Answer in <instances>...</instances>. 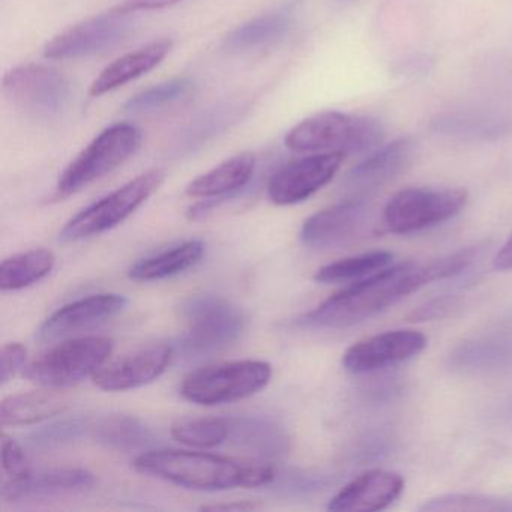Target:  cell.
Returning a JSON list of instances; mask_svg holds the SVG:
<instances>
[{
	"instance_id": "2",
	"label": "cell",
	"mask_w": 512,
	"mask_h": 512,
	"mask_svg": "<svg viewBox=\"0 0 512 512\" xmlns=\"http://www.w3.org/2000/svg\"><path fill=\"white\" fill-rule=\"evenodd\" d=\"M133 467L143 475L200 491L265 487L277 481V470L269 464L203 449H152L137 455Z\"/></svg>"
},
{
	"instance_id": "5",
	"label": "cell",
	"mask_w": 512,
	"mask_h": 512,
	"mask_svg": "<svg viewBox=\"0 0 512 512\" xmlns=\"http://www.w3.org/2000/svg\"><path fill=\"white\" fill-rule=\"evenodd\" d=\"M269 362L244 359L220 362L191 371L182 380L181 395L200 406L235 403L262 391L271 382Z\"/></svg>"
},
{
	"instance_id": "4",
	"label": "cell",
	"mask_w": 512,
	"mask_h": 512,
	"mask_svg": "<svg viewBox=\"0 0 512 512\" xmlns=\"http://www.w3.org/2000/svg\"><path fill=\"white\" fill-rule=\"evenodd\" d=\"M185 332L181 349L188 356L220 352L241 338L247 317L241 308L221 296L193 295L181 305Z\"/></svg>"
},
{
	"instance_id": "6",
	"label": "cell",
	"mask_w": 512,
	"mask_h": 512,
	"mask_svg": "<svg viewBox=\"0 0 512 512\" xmlns=\"http://www.w3.org/2000/svg\"><path fill=\"white\" fill-rule=\"evenodd\" d=\"M142 143L136 125L119 122L101 131L59 176L56 196H73L130 160Z\"/></svg>"
},
{
	"instance_id": "20",
	"label": "cell",
	"mask_w": 512,
	"mask_h": 512,
	"mask_svg": "<svg viewBox=\"0 0 512 512\" xmlns=\"http://www.w3.org/2000/svg\"><path fill=\"white\" fill-rule=\"evenodd\" d=\"M173 43L170 40H158L148 46L140 47L136 52L128 53L122 58L104 68L100 76L94 80L89 89L92 97H101L122 88L127 83L148 74L157 68L172 52Z\"/></svg>"
},
{
	"instance_id": "15",
	"label": "cell",
	"mask_w": 512,
	"mask_h": 512,
	"mask_svg": "<svg viewBox=\"0 0 512 512\" xmlns=\"http://www.w3.org/2000/svg\"><path fill=\"white\" fill-rule=\"evenodd\" d=\"M173 355L175 349L169 344H149L107 361L92 380L97 388L106 392L142 388L166 373Z\"/></svg>"
},
{
	"instance_id": "19",
	"label": "cell",
	"mask_w": 512,
	"mask_h": 512,
	"mask_svg": "<svg viewBox=\"0 0 512 512\" xmlns=\"http://www.w3.org/2000/svg\"><path fill=\"white\" fill-rule=\"evenodd\" d=\"M94 485L95 476L82 467H62L41 472L32 470L26 478L19 481H2V497L10 502H17L34 497L91 490Z\"/></svg>"
},
{
	"instance_id": "14",
	"label": "cell",
	"mask_w": 512,
	"mask_h": 512,
	"mask_svg": "<svg viewBox=\"0 0 512 512\" xmlns=\"http://www.w3.org/2000/svg\"><path fill=\"white\" fill-rule=\"evenodd\" d=\"M427 337L415 329H394L364 338L343 355V365L352 374H370L403 364L424 352Z\"/></svg>"
},
{
	"instance_id": "16",
	"label": "cell",
	"mask_w": 512,
	"mask_h": 512,
	"mask_svg": "<svg viewBox=\"0 0 512 512\" xmlns=\"http://www.w3.org/2000/svg\"><path fill=\"white\" fill-rule=\"evenodd\" d=\"M128 299L118 293H98L77 299L47 317L38 329V340L52 341L71 332L100 325L127 308Z\"/></svg>"
},
{
	"instance_id": "24",
	"label": "cell",
	"mask_w": 512,
	"mask_h": 512,
	"mask_svg": "<svg viewBox=\"0 0 512 512\" xmlns=\"http://www.w3.org/2000/svg\"><path fill=\"white\" fill-rule=\"evenodd\" d=\"M230 437L241 448L260 457H281L290 448V439L283 425L266 416H242L229 419Z\"/></svg>"
},
{
	"instance_id": "26",
	"label": "cell",
	"mask_w": 512,
	"mask_h": 512,
	"mask_svg": "<svg viewBox=\"0 0 512 512\" xmlns=\"http://www.w3.org/2000/svg\"><path fill=\"white\" fill-rule=\"evenodd\" d=\"M245 106L242 103H223L200 113L173 139V154L188 155L208 145L215 137L226 133L239 121Z\"/></svg>"
},
{
	"instance_id": "9",
	"label": "cell",
	"mask_w": 512,
	"mask_h": 512,
	"mask_svg": "<svg viewBox=\"0 0 512 512\" xmlns=\"http://www.w3.org/2000/svg\"><path fill=\"white\" fill-rule=\"evenodd\" d=\"M4 94L26 118L53 122L70 106L73 88L67 76L56 68L28 64L7 73Z\"/></svg>"
},
{
	"instance_id": "38",
	"label": "cell",
	"mask_w": 512,
	"mask_h": 512,
	"mask_svg": "<svg viewBox=\"0 0 512 512\" xmlns=\"http://www.w3.org/2000/svg\"><path fill=\"white\" fill-rule=\"evenodd\" d=\"M262 506L250 500H236L230 503H215V505L202 506V511H256Z\"/></svg>"
},
{
	"instance_id": "7",
	"label": "cell",
	"mask_w": 512,
	"mask_h": 512,
	"mask_svg": "<svg viewBox=\"0 0 512 512\" xmlns=\"http://www.w3.org/2000/svg\"><path fill=\"white\" fill-rule=\"evenodd\" d=\"M164 179L166 175L161 170L142 173L74 215L59 233V241L70 244L115 229L157 193Z\"/></svg>"
},
{
	"instance_id": "8",
	"label": "cell",
	"mask_w": 512,
	"mask_h": 512,
	"mask_svg": "<svg viewBox=\"0 0 512 512\" xmlns=\"http://www.w3.org/2000/svg\"><path fill=\"white\" fill-rule=\"evenodd\" d=\"M113 340L82 337L65 341L26 365L23 376L43 388L65 389L79 385L109 361Z\"/></svg>"
},
{
	"instance_id": "13",
	"label": "cell",
	"mask_w": 512,
	"mask_h": 512,
	"mask_svg": "<svg viewBox=\"0 0 512 512\" xmlns=\"http://www.w3.org/2000/svg\"><path fill=\"white\" fill-rule=\"evenodd\" d=\"M344 157L343 152H322L286 164L269 181V200L278 206L305 202L334 179Z\"/></svg>"
},
{
	"instance_id": "37",
	"label": "cell",
	"mask_w": 512,
	"mask_h": 512,
	"mask_svg": "<svg viewBox=\"0 0 512 512\" xmlns=\"http://www.w3.org/2000/svg\"><path fill=\"white\" fill-rule=\"evenodd\" d=\"M184 0H122L113 10L122 14H136L140 11L164 10L181 4Z\"/></svg>"
},
{
	"instance_id": "30",
	"label": "cell",
	"mask_w": 512,
	"mask_h": 512,
	"mask_svg": "<svg viewBox=\"0 0 512 512\" xmlns=\"http://www.w3.org/2000/svg\"><path fill=\"white\" fill-rule=\"evenodd\" d=\"M394 254L389 251H371L359 256L347 257L322 266L314 275V280L322 284L344 283L362 280L391 266Z\"/></svg>"
},
{
	"instance_id": "22",
	"label": "cell",
	"mask_w": 512,
	"mask_h": 512,
	"mask_svg": "<svg viewBox=\"0 0 512 512\" xmlns=\"http://www.w3.org/2000/svg\"><path fill=\"white\" fill-rule=\"evenodd\" d=\"M256 155L242 152L229 160L203 173L188 184L187 194L196 199H224L242 190L253 178L256 170Z\"/></svg>"
},
{
	"instance_id": "27",
	"label": "cell",
	"mask_w": 512,
	"mask_h": 512,
	"mask_svg": "<svg viewBox=\"0 0 512 512\" xmlns=\"http://www.w3.org/2000/svg\"><path fill=\"white\" fill-rule=\"evenodd\" d=\"M56 265L55 254L46 248H35L5 259L0 266V289L19 292L49 277Z\"/></svg>"
},
{
	"instance_id": "33",
	"label": "cell",
	"mask_w": 512,
	"mask_h": 512,
	"mask_svg": "<svg viewBox=\"0 0 512 512\" xmlns=\"http://www.w3.org/2000/svg\"><path fill=\"white\" fill-rule=\"evenodd\" d=\"M439 133L457 137H475V139H488L497 137L508 131V122L487 121V119L473 118V116H446L434 122Z\"/></svg>"
},
{
	"instance_id": "1",
	"label": "cell",
	"mask_w": 512,
	"mask_h": 512,
	"mask_svg": "<svg viewBox=\"0 0 512 512\" xmlns=\"http://www.w3.org/2000/svg\"><path fill=\"white\" fill-rule=\"evenodd\" d=\"M482 248H461L433 262H404L388 266L370 277L350 284L317 305L301 319V325L316 329H343L358 325L418 292L434 281L446 280L466 271Z\"/></svg>"
},
{
	"instance_id": "10",
	"label": "cell",
	"mask_w": 512,
	"mask_h": 512,
	"mask_svg": "<svg viewBox=\"0 0 512 512\" xmlns=\"http://www.w3.org/2000/svg\"><path fill=\"white\" fill-rule=\"evenodd\" d=\"M466 203L467 191L463 188H407L386 203L382 227L394 235L421 232L451 220Z\"/></svg>"
},
{
	"instance_id": "28",
	"label": "cell",
	"mask_w": 512,
	"mask_h": 512,
	"mask_svg": "<svg viewBox=\"0 0 512 512\" xmlns=\"http://www.w3.org/2000/svg\"><path fill=\"white\" fill-rule=\"evenodd\" d=\"M89 436L116 451H133L152 443L151 430L140 419L128 415H107L92 419Z\"/></svg>"
},
{
	"instance_id": "11",
	"label": "cell",
	"mask_w": 512,
	"mask_h": 512,
	"mask_svg": "<svg viewBox=\"0 0 512 512\" xmlns=\"http://www.w3.org/2000/svg\"><path fill=\"white\" fill-rule=\"evenodd\" d=\"M371 206L365 197H350L311 215L301 229V241L313 250L356 244L370 232Z\"/></svg>"
},
{
	"instance_id": "12",
	"label": "cell",
	"mask_w": 512,
	"mask_h": 512,
	"mask_svg": "<svg viewBox=\"0 0 512 512\" xmlns=\"http://www.w3.org/2000/svg\"><path fill=\"white\" fill-rule=\"evenodd\" d=\"M133 28L131 14L112 10L56 35L44 49V56L47 59L64 61L98 55L115 49L122 41L127 40Z\"/></svg>"
},
{
	"instance_id": "39",
	"label": "cell",
	"mask_w": 512,
	"mask_h": 512,
	"mask_svg": "<svg viewBox=\"0 0 512 512\" xmlns=\"http://www.w3.org/2000/svg\"><path fill=\"white\" fill-rule=\"evenodd\" d=\"M493 266L496 271H512V235L506 239L505 244L500 248L493 260Z\"/></svg>"
},
{
	"instance_id": "18",
	"label": "cell",
	"mask_w": 512,
	"mask_h": 512,
	"mask_svg": "<svg viewBox=\"0 0 512 512\" xmlns=\"http://www.w3.org/2000/svg\"><path fill=\"white\" fill-rule=\"evenodd\" d=\"M415 152L410 137H401L365 158L347 175V191L352 197H365L394 181L409 167Z\"/></svg>"
},
{
	"instance_id": "29",
	"label": "cell",
	"mask_w": 512,
	"mask_h": 512,
	"mask_svg": "<svg viewBox=\"0 0 512 512\" xmlns=\"http://www.w3.org/2000/svg\"><path fill=\"white\" fill-rule=\"evenodd\" d=\"M173 439L193 449H214L230 437V422L218 416L181 418L172 425Z\"/></svg>"
},
{
	"instance_id": "32",
	"label": "cell",
	"mask_w": 512,
	"mask_h": 512,
	"mask_svg": "<svg viewBox=\"0 0 512 512\" xmlns=\"http://www.w3.org/2000/svg\"><path fill=\"white\" fill-rule=\"evenodd\" d=\"M419 511H482L512 512V502L499 497L481 496V494H446L425 502Z\"/></svg>"
},
{
	"instance_id": "17",
	"label": "cell",
	"mask_w": 512,
	"mask_h": 512,
	"mask_svg": "<svg viewBox=\"0 0 512 512\" xmlns=\"http://www.w3.org/2000/svg\"><path fill=\"white\" fill-rule=\"evenodd\" d=\"M404 491V478L391 470L373 469L344 485L329 502V511L377 512L389 508Z\"/></svg>"
},
{
	"instance_id": "40",
	"label": "cell",
	"mask_w": 512,
	"mask_h": 512,
	"mask_svg": "<svg viewBox=\"0 0 512 512\" xmlns=\"http://www.w3.org/2000/svg\"><path fill=\"white\" fill-rule=\"evenodd\" d=\"M344 2H349V0H344Z\"/></svg>"
},
{
	"instance_id": "34",
	"label": "cell",
	"mask_w": 512,
	"mask_h": 512,
	"mask_svg": "<svg viewBox=\"0 0 512 512\" xmlns=\"http://www.w3.org/2000/svg\"><path fill=\"white\" fill-rule=\"evenodd\" d=\"M92 419L88 418H68L53 422L35 431L31 436V443L41 448L47 446H58L62 443L73 442L83 436L91 434Z\"/></svg>"
},
{
	"instance_id": "35",
	"label": "cell",
	"mask_w": 512,
	"mask_h": 512,
	"mask_svg": "<svg viewBox=\"0 0 512 512\" xmlns=\"http://www.w3.org/2000/svg\"><path fill=\"white\" fill-rule=\"evenodd\" d=\"M2 469L4 481H19L32 472L31 463L22 446L7 433L2 436Z\"/></svg>"
},
{
	"instance_id": "3",
	"label": "cell",
	"mask_w": 512,
	"mask_h": 512,
	"mask_svg": "<svg viewBox=\"0 0 512 512\" xmlns=\"http://www.w3.org/2000/svg\"><path fill=\"white\" fill-rule=\"evenodd\" d=\"M383 136L385 131L376 119L331 110L299 122L286 134L284 143L299 154H362L379 146Z\"/></svg>"
},
{
	"instance_id": "36",
	"label": "cell",
	"mask_w": 512,
	"mask_h": 512,
	"mask_svg": "<svg viewBox=\"0 0 512 512\" xmlns=\"http://www.w3.org/2000/svg\"><path fill=\"white\" fill-rule=\"evenodd\" d=\"M0 359H2V365H0V380L2 383L10 382L13 377H16L20 371H25L26 365H28V349L20 343H8L2 347V353H0Z\"/></svg>"
},
{
	"instance_id": "25",
	"label": "cell",
	"mask_w": 512,
	"mask_h": 512,
	"mask_svg": "<svg viewBox=\"0 0 512 512\" xmlns=\"http://www.w3.org/2000/svg\"><path fill=\"white\" fill-rule=\"evenodd\" d=\"M205 251V242L199 239L182 242L169 250L160 251L154 256L134 263L128 271V277L137 283H152V281L176 277L199 265L205 256Z\"/></svg>"
},
{
	"instance_id": "21",
	"label": "cell",
	"mask_w": 512,
	"mask_h": 512,
	"mask_svg": "<svg viewBox=\"0 0 512 512\" xmlns=\"http://www.w3.org/2000/svg\"><path fill=\"white\" fill-rule=\"evenodd\" d=\"M70 409V398L62 389L20 392L4 398L0 404V421L4 427L40 424L64 415Z\"/></svg>"
},
{
	"instance_id": "31",
	"label": "cell",
	"mask_w": 512,
	"mask_h": 512,
	"mask_svg": "<svg viewBox=\"0 0 512 512\" xmlns=\"http://www.w3.org/2000/svg\"><path fill=\"white\" fill-rule=\"evenodd\" d=\"M194 83L190 79H173L161 83L154 88L146 89L140 94L134 95L125 103L124 109L133 113H148L161 107L178 103L193 91Z\"/></svg>"
},
{
	"instance_id": "23",
	"label": "cell",
	"mask_w": 512,
	"mask_h": 512,
	"mask_svg": "<svg viewBox=\"0 0 512 512\" xmlns=\"http://www.w3.org/2000/svg\"><path fill=\"white\" fill-rule=\"evenodd\" d=\"M293 25L290 10L263 14L236 28L224 38V49L230 53H251L277 46L286 38Z\"/></svg>"
}]
</instances>
